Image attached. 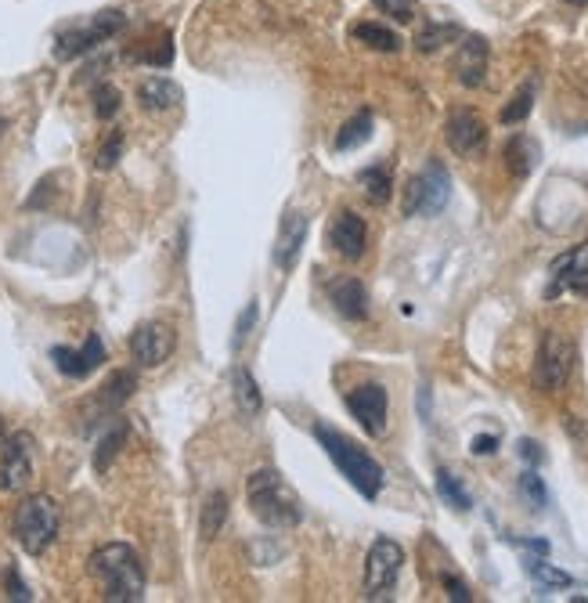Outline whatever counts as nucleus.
Returning a JSON list of instances; mask_svg holds the SVG:
<instances>
[{
    "label": "nucleus",
    "instance_id": "nucleus-34",
    "mask_svg": "<svg viewBox=\"0 0 588 603\" xmlns=\"http://www.w3.org/2000/svg\"><path fill=\"white\" fill-rule=\"evenodd\" d=\"M116 112H120V91L112 84L94 87V116H98V120H112Z\"/></svg>",
    "mask_w": 588,
    "mask_h": 603
},
{
    "label": "nucleus",
    "instance_id": "nucleus-6",
    "mask_svg": "<svg viewBox=\"0 0 588 603\" xmlns=\"http://www.w3.org/2000/svg\"><path fill=\"white\" fill-rule=\"evenodd\" d=\"M451 199V174L444 163L430 159L419 174L405 185V217H437Z\"/></svg>",
    "mask_w": 588,
    "mask_h": 603
},
{
    "label": "nucleus",
    "instance_id": "nucleus-19",
    "mask_svg": "<svg viewBox=\"0 0 588 603\" xmlns=\"http://www.w3.org/2000/svg\"><path fill=\"white\" fill-rule=\"evenodd\" d=\"M181 87L170 80V76H148L141 80L138 87V102L145 112H166V109H177L181 105Z\"/></svg>",
    "mask_w": 588,
    "mask_h": 603
},
{
    "label": "nucleus",
    "instance_id": "nucleus-26",
    "mask_svg": "<svg viewBox=\"0 0 588 603\" xmlns=\"http://www.w3.org/2000/svg\"><path fill=\"white\" fill-rule=\"evenodd\" d=\"M354 40H361V44L372 47V51H383V55L401 51V37H397L394 29L379 26V22H358V26H354Z\"/></svg>",
    "mask_w": 588,
    "mask_h": 603
},
{
    "label": "nucleus",
    "instance_id": "nucleus-35",
    "mask_svg": "<svg viewBox=\"0 0 588 603\" xmlns=\"http://www.w3.org/2000/svg\"><path fill=\"white\" fill-rule=\"evenodd\" d=\"M383 15H390L394 22H415V15H419V4L415 0H372Z\"/></svg>",
    "mask_w": 588,
    "mask_h": 603
},
{
    "label": "nucleus",
    "instance_id": "nucleus-39",
    "mask_svg": "<svg viewBox=\"0 0 588 603\" xmlns=\"http://www.w3.org/2000/svg\"><path fill=\"white\" fill-rule=\"evenodd\" d=\"M441 585H444V593H448V600H455V603H469V600H473V593H469V585L462 582V578L441 575Z\"/></svg>",
    "mask_w": 588,
    "mask_h": 603
},
{
    "label": "nucleus",
    "instance_id": "nucleus-33",
    "mask_svg": "<svg viewBox=\"0 0 588 603\" xmlns=\"http://www.w3.org/2000/svg\"><path fill=\"white\" fill-rule=\"evenodd\" d=\"M257 318H260L257 300H249V304L239 311V318H235V329H231V351H239V347L246 344V336L253 333V325H257Z\"/></svg>",
    "mask_w": 588,
    "mask_h": 603
},
{
    "label": "nucleus",
    "instance_id": "nucleus-4",
    "mask_svg": "<svg viewBox=\"0 0 588 603\" xmlns=\"http://www.w3.org/2000/svg\"><path fill=\"white\" fill-rule=\"evenodd\" d=\"M58 528H62V510H58V502L51 495L22 499V506L15 510V520H11L15 542L26 549L29 557H44L51 542L58 539Z\"/></svg>",
    "mask_w": 588,
    "mask_h": 603
},
{
    "label": "nucleus",
    "instance_id": "nucleus-17",
    "mask_svg": "<svg viewBox=\"0 0 588 603\" xmlns=\"http://www.w3.org/2000/svg\"><path fill=\"white\" fill-rule=\"evenodd\" d=\"M455 76L462 87H480L487 76V40L480 33L462 37L459 55H455Z\"/></svg>",
    "mask_w": 588,
    "mask_h": 603
},
{
    "label": "nucleus",
    "instance_id": "nucleus-24",
    "mask_svg": "<svg viewBox=\"0 0 588 603\" xmlns=\"http://www.w3.org/2000/svg\"><path fill=\"white\" fill-rule=\"evenodd\" d=\"M524 571L538 582V593H552V589H570L574 585V578L567 575V571H560V567L545 564V557H527L524 560Z\"/></svg>",
    "mask_w": 588,
    "mask_h": 603
},
{
    "label": "nucleus",
    "instance_id": "nucleus-13",
    "mask_svg": "<svg viewBox=\"0 0 588 603\" xmlns=\"http://www.w3.org/2000/svg\"><path fill=\"white\" fill-rule=\"evenodd\" d=\"M444 138H448L451 152H459V156H477V152H484V145H487V123L480 120L473 109H455L448 116Z\"/></svg>",
    "mask_w": 588,
    "mask_h": 603
},
{
    "label": "nucleus",
    "instance_id": "nucleus-23",
    "mask_svg": "<svg viewBox=\"0 0 588 603\" xmlns=\"http://www.w3.org/2000/svg\"><path fill=\"white\" fill-rule=\"evenodd\" d=\"M127 434H130L127 419H116V423L102 434V441H98V448H94V470H98V474H105V470L112 466V459L120 455V448L127 445Z\"/></svg>",
    "mask_w": 588,
    "mask_h": 603
},
{
    "label": "nucleus",
    "instance_id": "nucleus-16",
    "mask_svg": "<svg viewBox=\"0 0 588 603\" xmlns=\"http://www.w3.org/2000/svg\"><path fill=\"white\" fill-rule=\"evenodd\" d=\"M307 228H311V221H307V214H296V210H289V214L278 221V239H275V264L282 271H293L296 260H300V250H304L307 242Z\"/></svg>",
    "mask_w": 588,
    "mask_h": 603
},
{
    "label": "nucleus",
    "instance_id": "nucleus-43",
    "mask_svg": "<svg viewBox=\"0 0 588 603\" xmlns=\"http://www.w3.org/2000/svg\"><path fill=\"white\" fill-rule=\"evenodd\" d=\"M419 412H423V419L430 423V387H419Z\"/></svg>",
    "mask_w": 588,
    "mask_h": 603
},
{
    "label": "nucleus",
    "instance_id": "nucleus-40",
    "mask_svg": "<svg viewBox=\"0 0 588 603\" xmlns=\"http://www.w3.org/2000/svg\"><path fill=\"white\" fill-rule=\"evenodd\" d=\"M516 452H520V459H524L527 466H542L545 463V452L538 441H531V437H524L520 445H516Z\"/></svg>",
    "mask_w": 588,
    "mask_h": 603
},
{
    "label": "nucleus",
    "instance_id": "nucleus-30",
    "mask_svg": "<svg viewBox=\"0 0 588 603\" xmlns=\"http://www.w3.org/2000/svg\"><path fill=\"white\" fill-rule=\"evenodd\" d=\"M361 188H365V195L372 199V203H390V195H394V177H390V170L386 167H368L358 174Z\"/></svg>",
    "mask_w": 588,
    "mask_h": 603
},
{
    "label": "nucleus",
    "instance_id": "nucleus-15",
    "mask_svg": "<svg viewBox=\"0 0 588 603\" xmlns=\"http://www.w3.org/2000/svg\"><path fill=\"white\" fill-rule=\"evenodd\" d=\"M329 246L340 253V257H347V260L365 257V246H368L365 217H358L354 210H340V214H336V221L329 224Z\"/></svg>",
    "mask_w": 588,
    "mask_h": 603
},
{
    "label": "nucleus",
    "instance_id": "nucleus-38",
    "mask_svg": "<svg viewBox=\"0 0 588 603\" xmlns=\"http://www.w3.org/2000/svg\"><path fill=\"white\" fill-rule=\"evenodd\" d=\"M4 589H8L11 600H22V603L33 600V593H29V585L22 582L19 571H15V567H8V575H4Z\"/></svg>",
    "mask_w": 588,
    "mask_h": 603
},
{
    "label": "nucleus",
    "instance_id": "nucleus-36",
    "mask_svg": "<svg viewBox=\"0 0 588 603\" xmlns=\"http://www.w3.org/2000/svg\"><path fill=\"white\" fill-rule=\"evenodd\" d=\"M120 156H123V134H120V130H112L109 141H105L102 149H98L94 167H98V170H112L116 163H120Z\"/></svg>",
    "mask_w": 588,
    "mask_h": 603
},
{
    "label": "nucleus",
    "instance_id": "nucleus-45",
    "mask_svg": "<svg viewBox=\"0 0 588 603\" xmlns=\"http://www.w3.org/2000/svg\"><path fill=\"white\" fill-rule=\"evenodd\" d=\"M0 445H4V419H0Z\"/></svg>",
    "mask_w": 588,
    "mask_h": 603
},
{
    "label": "nucleus",
    "instance_id": "nucleus-46",
    "mask_svg": "<svg viewBox=\"0 0 588 603\" xmlns=\"http://www.w3.org/2000/svg\"><path fill=\"white\" fill-rule=\"evenodd\" d=\"M0 134H4V120H0Z\"/></svg>",
    "mask_w": 588,
    "mask_h": 603
},
{
    "label": "nucleus",
    "instance_id": "nucleus-28",
    "mask_svg": "<svg viewBox=\"0 0 588 603\" xmlns=\"http://www.w3.org/2000/svg\"><path fill=\"white\" fill-rule=\"evenodd\" d=\"M534 98H538V80H527L520 91L509 98V105L502 112H498V120L506 123V127H516V123H524L527 116H531L534 109Z\"/></svg>",
    "mask_w": 588,
    "mask_h": 603
},
{
    "label": "nucleus",
    "instance_id": "nucleus-21",
    "mask_svg": "<svg viewBox=\"0 0 588 603\" xmlns=\"http://www.w3.org/2000/svg\"><path fill=\"white\" fill-rule=\"evenodd\" d=\"M231 387H235V401H239V409L246 412V416H260V412H264V394H260L257 380H253V372H249L246 365H235Z\"/></svg>",
    "mask_w": 588,
    "mask_h": 603
},
{
    "label": "nucleus",
    "instance_id": "nucleus-3",
    "mask_svg": "<svg viewBox=\"0 0 588 603\" xmlns=\"http://www.w3.org/2000/svg\"><path fill=\"white\" fill-rule=\"evenodd\" d=\"M246 502L253 517L267 528H296L304 520V506L296 499V492L285 484V477L278 470H257L246 481Z\"/></svg>",
    "mask_w": 588,
    "mask_h": 603
},
{
    "label": "nucleus",
    "instance_id": "nucleus-32",
    "mask_svg": "<svg viewBox=\"0 0 588 603\" xmlns=\"http://www.w3.org/2000/svg\"><path fill=\"white\" fill-rule=\"evenodd\" d=\"M520 495L531 502V510H545L549 506V492H545V481L534 470H524L520 474Z\"/></svg>",
    "mask_w": 588,
    "mask_h": 603
},
{
    "label": "nucleus",
    "instance_id": "nucleus-22",
    "mask_svg": "<svg viewBox=\"0 0 588 603\" xmlns=\"http://www.w3.org/2000/svg\"><path fill=\"white\" fill-rule=\"evenodd\" d=\"M228 524V492H210L199 513V535L203 542H213L221 535V528Z\"/></svg>",
    "mask_w": 588,
    "mask_h": 603
},
{
    "label": "nucleus",
    "instance_id": "nucleus-9",
    "mask_svg": "<svg viewBox=\"0 0 588 603\" xmlns=\"http://www.w3.org/2000/svg\"><path fill=\"white\" fill-rule=\"evenodd\" d=\"M33 434L19 430V434L4 437L0 445V492H22L33 481Z\"/></svg>",
    "mask_w": 588,
    "mask_h": 603
},
{
    "label": "nucleus",
    "instance_id": "nucleus-42",
    "mask_svg": "<svg viewBox=\"0 0 588 603\" xmlns=\"http://www.w3.org/2000/svg\"><path fill=\"white\" fill-rule=\"evenodd\" d=\"M513 546L527 549V553H534V557H549V542L545 539H509Z\"/></svg>",
    "mask_w": 588,
    "mask_h": 603
},
{
    "label": "nucleus",
    "instance_id": "nucleus-7",
    "mask_svg": "<svg viewBox=\"0 0 588 603\" xmlns=\"http://www.w3.org/2000/svg\"><path fill=\"white\" fill-rule=\"evenodd\" d=\"M405 567V549L394 539H376L365 557V600H394L397 578Z\"/></svg>",
    "mask_w": 588,
    "mask_h": 603
},
{
    "label": "nucleus",
    "instance_id": "nucleus-2",
    "mask_svg": "<svg viewBox=\"0 0 588 603\" xmlns=\"http://www.w3.org/2000/svg\"><path fill=\"white\" fill-rule=\"evenodd\" d=\"M314 437H318V445L325 448V455L336 463V470H340V474L347 477V481L354 484V488H358L368 502L379 499V492H383V481H386L383 466H379L376 459H372V455L358 445V441H350L347 434L325 427V423H318V427H314Z\"/></svg>",
    "mask_w": 588,
    "mask_h": 603
},
{
    "label": "nucleus",
    "instance_id": "nucleus-1",
    "mask_svg": "<svg viewBox=\"0 0 588 603\" xmlns=\"http://www.w3.org/2000/svg\"><path fill=\"white\" fill-rule=\"evenodd\" d=\"M87 571L102 589V600L109 603H138L145 596V564L127 542H109L94 549L87 560Z\"/></svg>",
    "mask_w": 588,
    "mask_h": 603
},
{
    "label": "nucleus",
    "instance_id": "nucleus-20",
    "mask_svg": "<svg viewBox=\"0 0 588 603\" xmlns=\"http://www.w3.org/2000/svg\"><path fill=\"white\" fill-rule=\"evenodd\" d=\"M538 159H542V149H538V141L527 138V134H516L509 138L506 145V167L513 177H527L534 167H538Z\"/></svg>",
    "mask_w": 588,
    "mask_h": 603
},
{
    "label": "nucleus",
    "instance_id": "nucleus-12",
    "mask_svg": "<svg viewBox=\"0 0 588 603\" xmlns=\"http://www.w3.org/2000/svg\"><path fill=\"white\" fill-rule=\"evenodd\" d=\"M177 336L166 322H141L130 336V354L141 369H159V365L174 354Z\"/></svg>",
    "mask_w": 588,
    "mask_h": 603
},
{
    "label": "nucleus",
    "instance_id": "nucleus-10",
    "mask_svg": "<svg viewBox=\"0 0 588 603\" xmlns=\"http://www.w3.org/2000/svg\"><path fill=\"white\" fill-rule=\"evenodd\" d=\"M563 293L588 297V242H581V246H574V250L560 253V257L552 260L545 297L556 300L563 297Z\"/></svg>",
    "mask_w": 588,
    "mask_h": 603
},
{
    "label": "nucleus",
    "instance_id": "nucleus-41",
    "mask_svg": "<svg viewBox=\"0 0 588 603\" xmlns=\"http://www.w3.org/2000/svg\"><path fill=\"white\" fill-rule=\"evenodd\" d=\"M473 455H495L498 452V437L495 434H477L473 437V445H469Z\"/></svg>",
    "mask_w": 588,
    "mask_h": 603
},
{
    "label": "nucleus",
    "instance_id": "nucleus-31",
    "mask_svg": "<svg viewBox=\"0 0 588 603\" xmlns=\"http://www.w3.org/2000/svg\"><path fill=\"white\" fill-rule=\"evenodd\" d=\"M437 495H441L448 506H455L459 513L473 510V499H469V492L459 484V477L451 474V470H437Z\"/></svg>",
    "mask_w": 588,
    "mask_h": 603
},
{
    "label": "nucleus",
    "instance_id": "nucleus-25",
    "mask_svg": "<svg viewBox=\"0 0 588 603\" xmlns=\"http://www.w3.org/2000/svg\"><path fill=\"white\" fill-rule=\"evenodd\" d=\"M372 138V112H358V116H350L347 123H343L340 130H336V152H350L358 149V145H365V141Z\"/></svg>",
    "mask_w": 588,
    "mask_h": 603
},
{
    "label": "nucleus",
    "instance_id": "nucleus-11",
    "mask_svg": "<svg viewBox=\"0 0 588 603\" xmlns=\"http://www.w3.org/2000/svg\"><path fill=\"white\" fill-rule=\"evenodd\" d=\"M386 409H390V401H386L383 383H361L347 394V412L358 419V427L368 437L386 434Z\"/></svg>",
    "mask_w": 588,
    "mask_h": 603
},
{
    "label": "nucleus",
    "instance_id": "nucleus-44",
    "mask_svg": "<svg viewBox=\"0 0 588 603\" xmlns=\"http://www.w3.org/2000/svg\"><path fill=\"white\" fill-rule=\"evenodd\" d=\"M567 4H574V8H585L588 0H567Z\"/></svg>",
    "mask_w": 588,
    "mask_h": 603
},
{
    "label": "nucleus",
    "instance_id": "nucleus-27",
    "mask_svg": "<svg viewBox=\"0 0 588 603\" xmlns=\"http://www.w3.org/2000/svg\"><path fill=\"white\" fill-rule=\"evenodd\" d=\"M451 40H462V29L455 26V22H430V26H423L415 33V47H419L423 55L441 51V47L451 44Z\"/></svg>",
    "mask_w": 588,
    "mask_h": 603
},
{
    "label": "nucleus",
    "instance_id": "nucleus-29",
    "mask_svg": "<svg viewBox=\"0 0 588 603\" xmlns=\"http://www.w3.org/2000/svg\"><path fill=\"white\" fill-rule=\"evenodd\" d=\"M134 387H138L134 372H112V380L102 387V409H109V412L123 409L130 401V394H134Z\"/></svg>",
    "mask_w": 588,
    "mask_h": 603
},
{
    "label": "nucleus",
    "instance_id": "nucleus-8",
    "mask_svg": "<svg viewBox=\"0 0 588 603\" xmlns=\"http://www.w3.org/2000/svg\"><path fill=\"white\" fill-rule=\"evenodd\" d=\"M123 26H127L123 11H98L91 26L69 29V33H62V37L55 40V58L58 62H73V58L87 55V51H94L98 44H105L109 37H116Z\"/></svg>",
    "mask_w": 588,
    "mask_h": 603
},
{
    "label": "nucleus",
    "instance_id": "nucleus-18",
    "mask_svg": "<svg viewBox=\"0 0 588 603\" xmlns=\"http://www.w3.org/2000/svg\"><path fill=\"white\" fill-rule=\"evenodd\" d=\"M329 300L336 307V315H343L347 322H365L368 318V293L358 279H336L329 282Z\"/></svg>",
    "mask_w": 588,
    "mask_h": 603
},
{
    "label": "nucleus",
    "instance_id": "nucleus-14",
    "mask_svg": "<svg viewBox=\"0 0 588 603\" xmlns=\"http://www.w3.org/2000/svg\"><path fill=\"white\" fill-rule=\"evenodd\" d=\"M51 362H55V369L62 372V376H69V380H83V376H91V372L105 362L102 336L87 333V340H83L80 351H73V347H55V351H51Z\"/></svg>",
    "mask_w": 588,
    "mask_h": 603
},
{
    "label": "nucleus",
    "instance_id": "nucleus-5",
    "mask_svg": "<svg viewBox=\"0 0 588 603\" xmlns=\"http://www.w3.org/2000/svg\"><path fill=\"white\" fill-rule=\"evenodd\" d=\"M574 362H578V347L574 340L560 333V329H545L542 344H538V362H534V383L545 394H560L574 376Z\"/></svg>",
    "mask_w": 588,
    "mask_h": 603
},
{
    "label": "nucleus",
    "instance_id": "nucleus-37",
    "mask_svg": "<svg viewBox=\"0 0 588 603\" xmlns=\"http://www.w3.org/2000/svg\"><path fill=\"white\" fill-rule=\"evenodd\" d=\"M134 58H138V62L159 65V69H163V65L174 62V44H170V37H163V40H159L156 51H145V55H134Z\"/></svg>",
    "mask_w": 588,
    "mask_h": 603
}]
</instances>
